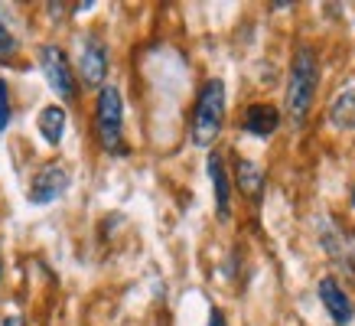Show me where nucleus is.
<instances>
[{
    "label": "nucleus",
    "mask_w": 355,
    "mask_h": 326,
    "mask_svg": "<svg viewBox=\"0 0 355 326\" xmlns=\"http://www.w3.org/2000/svg\"><path fill=\"white\" fill-rule=\"evenodd\" d=\"M209 326H225V316H222V310H212V314H209Z\"/></svg>",
    "instance_id": "2eb2a0df"
},
{
    "label": "nucleus",
    "mask_w": 355,
    "mask_h": 326,
    "mask_svg": "<svg viewBox=\"0 0 355 326\" xmlns=\"http://www.w3.org/2000/svg\"><path fill=\"white\" fill-rule=\"evenodd\" d=\"M235 176H238V189H241L248 199L258 203L261 193H264V173H261L258 163L254 160H238L235 163Z\"/></svg>",
    "instance_id": "9d476101"
},
{
    "label": "nucleus",
    "mask_w": 355,
    "mask_h": 326,
    "mask_svg": "<svg viewBox=\"0 0 355 326\" xmlns=\"http://www.w3.org/2000/svg\"><path fill=\"white\" fill-rule=\"evenodd\" d=\"M78 69H82L85 85L105 88V76H108V49L101 46L98 36H88L85 40V46H82V59H78Z\"/></svg>",
    "instance_id": "423d86ee"
},
{
    "label": "nucleus",
    "mask_w": 355,
    "mask_h": 326,
    "mask_svg": "<svg viewBox=\"0 0 355 326\" xmlns=\"http://www.w3.org/2000/svg\"><path fill=\"white\" fill-rule=\"evenodd\" d=\"M352 206H355V193H352Z\"/></svg>",
    "instance_id": "a211bd4d"
},
{
    "label": "nucleus",
    "mask_w": 355,
    "mask_h": 326,
    "mask_svg": "<svg viewBox=\"0 0 355 326\" xmlns=\"http://www.w3.org/2000/svg\"><path fill=\"white\" fill-rule=\"evenodd\" d=\"M40 65H43V76L55 95L59 98L76 95V78H72V69H69L65 53L59 46H43V49H40Z\"/></svg>",
    "instance_id": "39448f33"
},
{
    "label": "nucleus",
    "mask_w": 355,
    "mask_h": 326,
    "mask_svg": "<svg viewBox=\"0 0 355 326\" xmlns=\"http://www.w3.org/2000/svg\"><path fill=\"white\" fill-rule=\"evenodd\" d=\"M10 124V85L0 78V134Z\"/></svg>",
    "instance_id": "4468645a"
},
{
    "label": "nucleus",
    "mask_w": 355,
    "mask_h": 326,
    "mask_svg": "<svg viewBox=\"0 0 355 326\" xmlns=\"http://www.w3.org/2000/svg\"><path fill=\"white\" fill-rule=\"evenodd\" d=\"M3 326H23V316L20 314H10L7 320H3Z\"/></svg>",
    "instance_id": "dca6fc26"
},
{
    "label": "nucleus",
    "mask_w": 355,
    "mask_h": 326,
    "mask_svg": "<svg viewBox=\"0 0 355 326\" xmlns=\"http://www.w3.org/2000/svg\"><path fill=\"white\" fill-rule=\"evenodd\" d=\"M69 183H72V176H69V170L62 163H43L40 173L33 176L30 203L33 206H49V203H55L69 189Z\"/></svg>",
    "instance_id": "20e7f679"
},
{
    "label": "nucleus",
    "mask_w": 355,
    "mask_h": 326,
    "mask_svg": "<svg viewBox=\"0 0 355 326\" xmlns=\"http://www.w3.org/2000/svg\"><path fill=\"white\" fill-rule=\"evenodd\" d=\"M13 55H17V40H13L10 26H7L3 13H0V62H10Z\"/></svg>",
    "instance_id": "ddd939ff"
},
{
    "label": "nucleus",
    "mask_w": 355,
    "mask_h": 326,
    "mask_svg": "<svg viewBox=\"0 0 355 326\" xmlns=\"http://www.w3.org/2000/svg\"><path fill=\"white\" fill-rule=\"evenodd\" d=\"M333 124L336 128H352L355 124V92H343L333 105Z\"/></svg>",
    "instance_id": "f8f14e48"
},
{
    "label": "nucleus",
    "mask_w": 355,
    "mask_h": 326,
    "mask_svg": "<svg viewBox=\"0 0 355 326\" xmlns=\"http://www.w3.org/2000/svg\"><path fill=\"white\" fill-rule=\"evenodd\" d=\"M280 128V114L274 105H251L245 111V130L254 137H270Z\"/></svg>",
    "instance_id": "1a4fd4ad"
},
{
    "label": "nucleus",
    "mask_w": 355,
    "mask_h": 326,
    "mask_svg": "<svg viewBox=\"0 0 355 326\" xmlns=\"http://www.w3.org/2000/svg\"><path fill=\"white\" fill-rule=\"evenodd\" d=\"M209 180H212V189H216V209L218 218L232 216V180L225 173V163H222V153H209Z\"/></svg>",
    "instance_id": "6e6552de"
},
{
    "label": "nucleus",
    "mask_w": 355,
    "mask_h": 326,
    "mask_svg": "<svg viewBox=\"0 0 355 326\" xmlns=\"http://www.w3.org/2000/svg\"><path fill=\"white\" fill-rule=\"evenodd\" d=\"M95 128L105 151L124 153V147H121V141H124V105H121V92L114 85H105L98 92Z\"/></svg>",
    "instance_id": "7ed1b4c3"
},
{
    "label": "nucleus",
    "mask_w": 355,
    "mask_h": 326,
    "mask_svg": "<svg viewBox=\"0 0 355 326\" xmlns=\"http://www.w3.org/2000/svg\"><path fill=\"white\" fill-rule=\"evenodd\" d=\"M320 300H323V307L329 310V316H333L336 326H349V323H352L355 307H352L349 293L343 291V284L336 281V277H323V281H320Z\"/></svg>",
    "instance_id": "0eeeda50"
},
{
    "label": "nucleus",
    "mask_w": 355,
    "mask_h": 326,
    "mask_svg": "<svg viewBox=\"0 0 355 326\" xmlns=\"http://www.w3.org/2000/svg\"><path fill=\"white\" fill-rule=\"evenodd\" d=\"M0 277H3V261H0Z\"/></svg>",
    "instance_id": "f3484780"
},
{
    "label": "nucleus",
    "mask_w": 355,
    "mask_h": 326,
    "mask_svg": "<svg viewBox=\"0 0 355 326\" xmlns=\"http://www.w3.org/2000/svg\"><path fill=\"white\" fill-rule=\"evenodd\" d=\"M316 82H320V62H316V49L300 46L293 53L291 65V82H287V114L293 124H303L310 114V105L316 98Z\"/></svg>",
    "instance_id": "f257e3e1"
},
{
    "label": "nucleus",
    "mask_w": 355,
    "mask_h": 326,
    "mask_svg": "<svg viewBox=\"0 0 355 326\" xmlns=\"http://www.w3.org/2000/svg\"><path fill=\"white\" fill-rule=\"evenodd\" d=\"M222 124H225V85H222V78H209L193 108V124H189L193 144L212 147L216 137L222 134Z\"/></svg>",
    "instance_id": "f03ea898"
},
{
    "label": "nucleus",
    "mask_w": 355,
    "mask_h": 326,
    "mask_svg": "<svg viewBox=\"0 0 355 326\" xmlns=\"http://www.w3.org/2000/svg\"><path fill=\"white\" fill-rule=\"evenodd\" d=\"M36 128H40V134H43V141L55 147L65 134V108H59V105H46V108L40 111Z\"/></svg>",
    "instance_id": "9b49d317"
}]
</instances>
